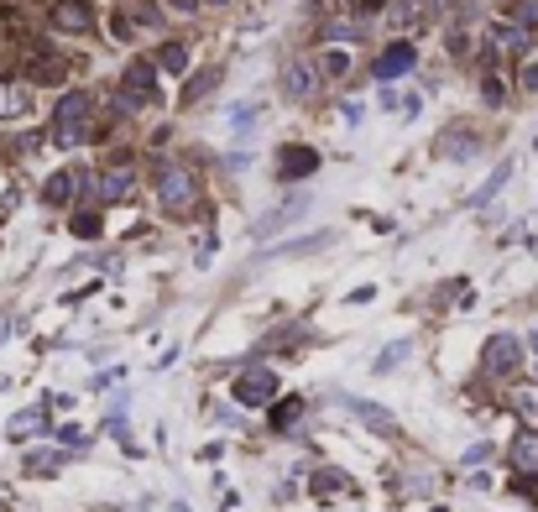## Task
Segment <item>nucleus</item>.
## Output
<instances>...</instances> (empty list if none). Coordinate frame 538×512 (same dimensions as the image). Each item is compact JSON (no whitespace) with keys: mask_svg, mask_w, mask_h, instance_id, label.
<instances>
[{"mask_svg":"<svg viewBox=\"0 0 538 512\" xmlns=\"http://www.w3.org/2000/svg\"><path fill=\"white\" fill-rule=\"evenodd\" d=\"M152 189H157L162 215H173V220H189L199 209V173L189 168V162H178V157H157L152 162Z\"/></svg>","mask_w":538,"mask_h":512,"instance_id":"f257e3e1","label":"nucleus"},{"mask_svg":"<svg viewBox=\"0 0 538 512\" xmlns=\"http://www.w3.org/2000/svg\"><path fill=\"white\" fill-rule=\"evenodd\" d=\"M95 136V95L89 89H68L53 105V142L58 147H84Z\"/></svg>","mask_w":538,"mask_h":512,"instance_id":"f03ea898","label":"nucleus"},{"mask_svg":"<svg viewBox=\"0 0 538 512\" xmlns=\"http://www.w3.org/2000/svg\"><path fill=\"white\" fill-rule=\"evenodd\" d=\"M48 27L63 37H95L100 32L95 0H48Z\"/></svg>","mask_w":538,"mask_h":512,"instance_id":"7ed1b4c3","label":"nucleus"},{"mask_svg":"<svg viewBox=\"0 0 538 512\" xmlns=\"http://www.w3.org/2000/svg\"><path fill=\"white\" fill-rule=\"evenodd\" d=\"M95 189H100V204H126L136 194V168H131V152H115L105 162V173L95 178Z\"/></svg>","mask_w":538,"mask_h":512,"instance_id":"20e7f679","label":"nucleus"},{"mask_svg":"<svg viewBox=\"0 0 538 512\" xmlns=\"http://www.w3.org/2000/svg\"><path fill=\"white\" fill-rule=\"evenodd\" d=\"M413 63H418V48L408 37H397V42H387V48L371 58V79H382V84H392V79H403V74H413Z\"/></svg>","mask_w":538,"mask_h":512,"instance_id":"39448f33","label":"nucleus"},{"mask_svg":"<svg viewBox=\"0 0 538 512\" xmlns=\"http://www.w3.org/2000/svg\"><path fill=\"white\" fill-rule=\"evenodd\" d=\"M481 366H486V377H512V371L523 366V340H512V335H491V340H486V351H481Z\"/></svg>","mask_w":538,"mask_h":512,"instance_id":"423d86ee","label":"nucleus"},{"mask_svg":"<svg viewBox=\"0 0 538 512\" xmlns=\"http://www.w3.org/2000/svg\"><path fill=\"white\" fill-rule=\"evenodd\" d=\"M272 398H277V371L272 366H251V371H241V377H236V403L262 408Z\"/></svg>","mask_w":538,"mask_h":512,"instance_id":"0eeeda50","label":"nucleus"},{"mask_svg":"<svg viewBox=\"0 0 538 512\" xmlns=\"http://www.w3.org/2000/svg\"><path fill=\"white\" fill-rule=\"evenodd\" d=\"M309 173H319V152L309 142L277 147V178H283V183H298V178H309Z\"/></svg>","mask_w":538,"mask_h":512,"instance_id":"6e6552de","label":"nucleus"},{"mask_svg":"<svg viewBox=\"0 0 538 512\" xmlns=\"http://www.w3.org/2000/svg\"><path fill=\"white\" fill-rule=\"evenodd\" d=\"M32 115V84L21 74L0 79V121H27Z\"/></svg>","mask_w":538,"mask_h":512,"instance_id":"1a4fd4ad","label":"nucleus"},{"mask_svg":"<svg viewBox=\"0 0 538 512\" xmlns=\"http://www.w3.org/2000/svg\"><path fill=\"white\" fill-rule=\"evenodd\" d=\"M283 95H288V100H314V95H319V68H314L309 58H293V63L283 68Z\"/></svg>","mask_w":538,"mask_h":512,"instance_id":"9d476101","label":"nucleus"},{"mask_svg":"<svg viewBox=\"0 0 538 512\" xmlns=\"http://www.w3.org/2000/svg\"><path fill=\"white\" fill-rule=\"evenodd\" d=\"M314 68H319V79H350L356 74V58H350L340 42H319V58H314Z\"/></svg>","mask_w":538,"mask_h":512,"instance_id":"9b49d317","label":"nucleus"},{"mask_svg":"<svg viewBox=\"0 0 538 512\" xmlns=\"http://www.w3.org/2000/svg\"><path fill=\"white\" fill-rule=\"evenodd\" d=\"M220 79H225V68H220V63H209V68H199V74H189V79H183V95H178V100L194 110L199 100H209V95H215V84H220Z\"/></svg>","mask_w":538,"mask_h":512,"instance_id":"f8f14e48","label":"nucleus"},{"mask_svg":"<svg viewBox=\"0 0 538 512\" xmlns=\"http://www.w3.org/2000/svg\"><path fill=\"white\" fill-rule=\"evenodd\" d=\"M152 68H157V74H189V42H178V37L157 42V48H152Z\"/></svg>","mask_w":538,"mask_h":512,"instance_id":"ddd939ff","label":"nucleus"},{"mask_svg":"<svg viewBox=\"0 0 538 512\" xmlns=\"http://www.w3.org/2000/svg\"><path fill=\"white\" fill-rule=\"evenodd\" d=\"M434 147H439V157H455V162H465V157H471V152H476L481 142H476V131L460 121V126H450V131H444Z\"/></svg>","mask_w":538,"mask_h":512,"instance_id":"4468645a","label":"nucleus"},{"mask_svg":"<svg viewBox=\"0 0 538 512\" xmlns=\"http://www.w3.org/2000/svg\"><path fill=\"white\" fill-rule=\"evenodd\" d=\"M74 194H79V168H58L48 183H42V199H48L53 209L74 204Z\"/></svg>","mask_w":538,"mask_h":512,"instance_id":"2eb2a0df","label":"nucleus"},{"mask_svg":"<svg viewBox=\"0 0 538 512\" xmlns=\"http://www.w3.org/2000/svg\"><path fill=\"white\" fill-rule=\"evenodd\" d=\"M382 11H392V27L397 32H408V27H418V21L429 16V0H387Z\"/></svg>","mask_w":538,"mask_h":512,"instance_id":"dca6fc26","label":"nucleus"},{"mask_svg":"<svg viewBox=\"0 0 538 512\" xmlns=\"http://www.w3.org/2000/svg\"><path fill=\"white\" fill-rule=\"evenodd\" d=\"M361 37H366V27H361V21H350V16H330L319 27V42H361Z\"/></svg>","mask_w":538,"mask_h":512,"instance_id":"f3484780","label":"nucleus"},{"mask_svg":"<svg viewBox=\"0 0 538 512\" xmlns=\"http://www.w3.org/2000/svg\"><path fill=\"white\" fill-rule=\"evenodd\" d=\"M121 11L136 21V32H152V27H162V6H157V0H121Z\"/></svg>","mask_w":538,"mask_h":512,"instance_id":"a211bd4d","label":"nucleus"},{"mask_svg":"<svg viewBox=\"0 0 538 512\" xmlns=\"http://www.w3.org/2000/svg\"><path fill=\"white\" fill-rule=\"evenodd\" d=\"M507 403H512V413L523 418V429H538V382L533 387H518Z\"/></svg>","mask_w":538,"mask_h":512,"instance_id":"6ab92c4d","label":"nucleus"},{"mask_svg":"<svg viewBox=\"0 0 538 512\" xmlns=\"http://www.w3.org/2000/svg\"><path fill=\"white\" fill-rule=\"evenodd\" d=\"M512 465H518V471H538V429L518 434V445H512Z\"/></svg>","mask_w":538,"mask_h":512,"instance_id":"aec40b11","label":"nucleus"},{"mask_svg":"<svg viewBox=\"0 0 538 512\" xmlns=\"http://www.w3.org/2000/svg\"><path fill=\"white\" fill-rule=\"evenodd\" d=\"M303 209H309V199H303V194H293V199H288L283 209H272V215H267L262 225H256V236H267V230H277V225H288V220H298Z\"/></svg>","mask_w":538,"mask_h":512,"instance_id":"412c9836","label":"nucleus"},{"mask_svg":"<svg viewBox=\"0 0 538 512\" xmlns=\"http://www.w3.org/2000/svg\"><path fill=\"white\" fill-rule=\"evenodd\" d=\"M481 100H486V105H507V79L497 74V63L481 68Z\"/></svg>","mask_w":538,"mask_h":512,"instance_id":"4be33fe9","label":"nucleus"},{"mask_svg":"<svg viewBox=\"0 0 538 512\" xmlns=\"http://www.w3.org/2000/svg\"><path fill=\"white\" fill-rule=\"evenodd\" d=\"M356 418H361L366 429H377V434H397V424H392V418H387L377 403H356Z\"/></svg>","mask_w":538,"mask_h":512,"instance_id":"5701e85b","label":"nucleus"},{"mask_svg":"<svg viewBox=\"0 0 538 512\" xmlns=\"http://www.w3.org/2000/svg\"><path fill=\"white\" fill-rule=\"evenodd\" d=\"M507 21H518V27L538 32V0H512V6H507Z\"/></svg>","mask_w":538,"mask_h":512,"instance_id":"b1692460","label":"nucleus"},{"mask_svg":"<svg viewBox=\"0 0 538 512\" xmlns=\"http://www.w3.org/2000/svg\"><path fill=\"white\" fill-rule=\"evenodd\" d=\"M507 178H512V162H502V168H497V173H491V178L481 183V189L471 194V204H486V199H497V189H502Z\"/></svg>","mask_w":538,"mask_h":512,"instance_id":"393cba45","label":"nucleus"},{"mask_svg":"<svg viewBox=\"0 0 538 512\" xmlns=\"http://www.w3.org/2000/svg\"><path fill=\"white\" fill-rule=\"evenodd\" d=\"M314 492H324V497H345L350 481H345L340 471H319V476H314Z\"/></svg>","mask_w":538,"mask_h":512,"instance_id":"a878e982","label":"nucleus"},{"mask_svg":"<svg viewBox=\"0 0 538 512\" xmlns=\"http://www.w3.org/2000/svg\"><path fill=\"white\" fill-rule=\"evenodd\" d=\"M298 418H303V403H298V398H288V403L272 408V424H277V429H293Z\"/></svg>","mask_w":538,"mask_h":512,"instance_id":"bb28decb","label":"nucleus"},{"mask_svg":"<svg viewBox=\"0 0 538 512\" xmlns=\"http://www.w3.org/2000/svg\"><path fill=\"white\" fill-rule=\"evenodd\" d=\"M518 89H523V95H538V63H518Z\"/></svg>","mask_w":538,"mask_h":512,"instance_id":"cd10ccee","label":"nucleus"},{"mask_svg":"<svg viewBox=\"0 0 538 512\" xmlns=\"http://www.w3.org/2000/svg\"><path fill=\"white\" fill-rule=\"evenodd\" d=\"M74 230H79V236H100V215H95V209H79Z\"/></svg>","mask_w":538,"mask_h":512,"instance_id":"c85d7f7f","label":"nucleus"},{"mask_svg":"<svg viewBox=\"0 0 538 512\" xmlns=\"http://www.w3.org/2000/svg\"><path fill=\"white\" fill-rule=\"evenodd\" d=\"M230 126H236V131H241V136H246V131H251V126H256V100H246V105H241V110H236V115H230Z\"/></svg>","mask_w":538,"mask_h":512,"instance_id":"c756f323","label":"nucleus"},{"mask_svg":"<svg viewBox=\"0 0 538 512\" xmlns=\"http://www.w3.org/2000/svg\"><path fill=\"white\" fill-rule=\"evenodd\" d=\"M403 356H408V340L403 345H387V351L377 356V371H392V361H403Z\"/></svg>","mask_w":538,"mask_h":512,"instance_id":"7c9ffc66","label":"nucleus"},{"mask_svg":"<svg viewBox=\"0 0 538 512\" xmlns=\"http://www.w3.org/2000/svg\"><path fill=\"white\" fill-rule=\"evenodd\" d=\"M162 11H168V16H194L199 0H162Z\"/></svg>","mask_w":538,"mask_h":512,"instance_id":"2f4dec72","label":"nucleus"},{"mask_svg":"<svg viewBox=\"0 0 538 512\" xmlns=\"http://www.w3.org/2000/svg\"><path fill=\"white\" fill-rule=\"evenodd\" d=\"M37 142H42V136H32V131H27V136H16V142H11V152H16V157H32V152H37Z\"/></svg>","mask_w":538,"mask_h":512,"instance_id":"473e14b6","label":"nucleus"},{"mask_svg":"<svg viewBox=\"0 0 538 512\" xmlns=\"http://www.w3.org/2000/svg\"><path fill=\"white\" fill-rule=\"evenodd\" d=\"M350 6H356V16H371V11H382L387 0H350Z\"/></svg>","mask_w":538,"mask_h":512,"instance_id":"72a5a7b5","label":"nucleus"},{"mask_svg":"<svg viewBox=\"0 0 538 512\" xmlns=\"http://www.w3.org/2000/svg\"><path fill=\"white\" fill-rule=\"evenodd\" d=\"M199 6H230V0H199Z\"/></svg>","mask_w":538,"mask_h":512,"instance_id":"f704fd0d","label":"nucleus"}]
</instances>
